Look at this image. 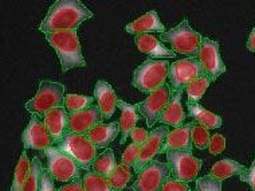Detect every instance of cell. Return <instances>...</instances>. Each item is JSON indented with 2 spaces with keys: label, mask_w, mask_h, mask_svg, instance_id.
<instances>
[{
  "label": "cell",
  "mask_w": 255,
  "mask_h": 191,
  "mask_svg": "<svg viewBox=\"0 0 255 191\" xmlns=\"http://www.w3.org/2000/svg\"><path fill=\"white\" fill-rule=\"evenodd\" d=\"M120 134V124L117 121L109 124H98L90 129L86 136L90 142L97 147V150H105Z\"/></svg>",
  "instance_id": "603a6c76"
},
{
  "label": "cell",
  "mask_w": 255,
  "mask_h": 191,
  "mask_svg": "<svg viewBox=\"0 0 255 191\" xmlns=\"http://www.w3.org/2000/svg\"><path fill=\"white\" fill-rule=\"evenodd\" d=\"M31 163H32V160H30V158L27 156L26 151H23L18 160V165L15 167V173H13L12 183H11L9 191L23 190V186H24V183L28 178V174H30Z\"/></svg>",
  "instance_id": "484cf974"
},
{
  "label": "cell",
  "mask_w": 255,
  "mask_h": 191,
  "mask_svg": "<svg viewBox=\"0 0 255 191\" xmlns=\"http://www.w3.org/2000/svg\"><path fill=\"white\" fill-rule=\"evenodd\" d=\"M211 84H212V80H210V78L204 76V74L199 77V78H196L195 81H192V82L185 88L187 94H188V101L187 102L200 101V98L204 96L206 90L208 89V86H210Z\"/></svg>",
  "instance_id": "f546056e"
},
{
  "label": "cell",
  "mask_w": 255,
  "mask_h": 191,
  "mask_svg": "<svg viewBox=\"0 0 255 191\" xmlns=\"http://www.w3.org/2000/svg\"><path fill=\"white\" fill-rule=\"evenodd\" d=\"M196 191H222V181L206 175L196 181Z\"/></svg>",
  "instance_id": "836d02e7"
},
{
  "label": "cell",
  "mask_w": 255,
  "mask_h": 191,
  "mask_svg": "<svg viewBox=\"0 0 255 191\" xmlns=\"http://www.w3.org/2000/svg\"><path fill=\"white\" fill-rule=\"evenodd\" d=\"M47 159V171L58 182H73L82 178V169L77 165L74 159L62 152L57 146H53L44 151Z\"/></svg>",
  "instance_id": "52a82bcc"
},
{
  "label": "cell",
  "mask_w": 255,
  "mask_h": 191,
  "mask_svg": "<svg viewBox=\"0 0 255 191\" xmlns=\"http://www.w3.org/2000/svg\"><path fill=\"white\" fill-rule=\"evenodd\" d=\"M82 185L85 191H115L113 187L110 186L109 179L93 171L85 174L82 178Z\"/></svg>",
  "instance_id": "f1b7e54d"
},
{
  "label": "cell",
  "mask_w": 255,
  "mask_h": 191,
  "mask_svg": "<svg viewBox=\"0 0 255 191\" xmlns=\"http://www.w3.org/2000/svg\"><path fill=\"white\" fill-rule=\"evenodd\" d=\"M181 96H183V90L172 92L171 101L164 109L161 116L158 117V123H163L164 125L173 127V128H179L181 125H184L183 123L185 121L187 115L181 105Z\"/></svg>",
  "instance_id": "44dd1931"
},
{
  "label": "cell",
  "mask_w": 255,
  "mask_h": 191,
  "mask_svg": "<svg viewBox=\"0 0 255 191\" xmlns=\"http://www.w3.org/2000/svg\"><path fill=\"white\" fill-rule=\"evenodd\" d=\"M69 115L65 107L55 108L44 115L43 123L53 138L54 146H58L69 134Z\"/></svg>",
  "instance_id": "2e32d148"
},
{
  "label": "cell",
  "mask_w": 255,
  "mask_h": 191,
  "mask_svg": "<svg viewBox=\"0 0 255 191\" xmlns=\"http://www.w3.org/2000/svg\"><path fill=\"white\" fill-rule=\"evenodd\" d=\"M198 61L202 66L203 74L212 82L226 73V65L219 51V43L210 38H203L198 53Z\"/></svg>",
  "instance_id": "30bf717a"
},
{
  "label": "cell",
  "mask_w": 255,
  "mask_h": 191,
  "mask_svg": "<svg viewBox=\"0 0 255 191\" xmlns=\"http://www.w3.org/2000/svg\"><path fill=\"white\" fill-rule=\"evenodd\" d=\"M44 36L47 43L57 53L63 73L75 67H86V61L81 49V42L75 30L54 32Z\"/></svg>",
  "instance_id": "7a4b0ae2"
},
{
  "label": "cell",
  "mask_w": 255,
  "mask_h": 191,
  "mask_svg": "<svg viewBox=\"0 0 255 191\" xmlns=\"http://www.w3.org/2000/svg\"><path fill=\"white\" fill-rule=\"evenodd\" d=\"M195 121L187 123L181 125L179 128H175L169 132L167 136V140L164 143L163 154H165L169 150H177V151L192 152L194 150V143H192V128H194Z\"/></svg>",
  "instance_id": "d6986e66"
},
{
  "label": "cell",
  "mask_w": 255,
  "mask_h": 191,
  "mask_svg": "<svg viewBox=\"0 0 255 191\" xmlns=\"http://www.w3.org/2000/svg\"><path fill=\"white\" fill-rule=\"evenodd\" d=\"M169 132L171 131H169L168 125L154 128L152 132H149V138L141 146L138 158H137L136 163L133 166V171L134 173L138 174L148 163L154 160V156L163 154L164 143L167 140V136L169 135Z\"/></svg>",
  "instance_id": "4fadbf2b"
},
{
  "label": "cell",
  "mask_w": 255,
  "mask_h": 191,
  "mask_svg": "<svg viewBox=\"0 0 255 191\" xmlns=\"http://www.w3.org/2000/svg\"><path fill=\"white\" fill-rule=\"evenodd\" d=\"M172 177L181 182L189 183L196 179L202 169L203 162L192 155V152L169 150L165 152Z\"/></svg>",
  "instance_id": "ba28073f"
},
{
  "label": "cell",
  "mask_w": 255,
  "mask_h": 191,
  "mask_svg": "<svg viewBox=\"0 0 255 191\" xmlns=\"http://www.w3.org/2000/svg\"><path fill=\"white\" fill-rule=\"evenodd\" d=\"M104 116L98 105H92L84 111L69 115V132L78 135H86L96 125L102 124Z\"/></svg>",
  "instance_id": "9a60e30c"
},
{
  "label": "cell",
  "mask_w": 255,
  "mask_h": 191,
  "mask_svg": "<svg viewBox=\"0 0 255 191\" xmlns=\"http://www.w3.org/2000/svg\"><path fill=\"white\" fill-rule=\"evenodd\" d=\"M134 45L137 49L140 50V53L149 55L152 59H160V58H175L176 53L168 49L167 46L161 43V40H158L156 36L150 34H144V35L134 36Z\"/></svg>",
  "instance_id": "ffe728a7"
},
{
  "label": "cell",
  "mask_w": 255,
  "mask_h": 191,
  "mask_svg": "<svg viewBox=\"0 0 255 191\" xmlns=\"http://www.w3.org/2000/svg\"><path fill=\"white\" fill-rule=\"evenodd\" d=\"M65 85L57 81L42 80L34 97L26 102V111L36 117H44L47 112L65 107Z\"/></svg>",
  "instance_id": "3957f363"
},
{
  "label": "cell",
  "mask_w": 255,
  "mask_h": 191,
  "mask_svg": "<svg viewBox=\"0 0 255 191\" xmlns=\"http://www.w3.org/2000/svg\"><path fill=\"white\" fill-rule=\"evenodd\" d=\"M226 148V138L223 135L215 134L211 136L210 144H208V151L211 155H219L225 151Z\"/></svg>",
  "instance_id": "d590c367"
},
{
  "label": "cell",
  "mask_w": 255,
  "mask_h": 191,
  "mask_svg": "<svg viewBox=\"0 0 255 191\" xmlns=\"http://www.w3.org/2000/svg\"><path fill=\"white\" fill-rule=\"evenodd\" d=\"M202 39L203 36L189 26L187 18L180 24H177L164 34H160V40L171 46L172 51L187 55L188 58L198 57Z\"/></svg>",
  "instance_id": "5b68a950"
},
{
  "label": "cell",
  "mask_w": 255,
  "mask_h": 191,
  "mask_svg": "<svg viewBox=\"0 0 255 191\" xmlns=\"http://www.w3.org/2000/svg\"><path fill=\"white\" fill-rule=\"evenodd\" d=\"M124 30L128 34H132V35H144V34H149V32H160L164 34L167 31L165 26H164L160 18H158V13L152 9L149 12L144 13L142 16L137 18L136 20L128 23L127 26L124 27Z\"/></svg>",
  "instance_id": "e0dca14e"
},
{
  "label": "cell",
  "mask_w": 255,
  "mask_h": 191,
  "mask_svg": "<svg viewBox=\"0 0 255 191\" xmlns=\"http://www.w3.org/2000/svg\"><path fill=\"white\" fill-rule=\"evenodd\" d=\"M43 170L42 162L38 158H34L32 163H31L28 178H27L22 191H40V178H42Z\"/></svg>",
  "instance_id": "1f68e13d"
},
{
  "label": "cell",
  "mask_w": 255,
  "mask_h": 191,
  "mask_svg": "<svg viewBox=\"0 0 255 191\" xmlns=\"http://www.w3.org/2000/svg\"><path fill=\"white\" fill-rule=\"evenodd\" d=\"M239 179H241V182H246L251 187V190L255 191V158L250 169H247L246 173L239 175Z\"/></svg>",
  "instance_id": "ab89813d"
},
{
  "label": "cell",
  "mask_w": 255,
  "mask_h": 191,
  "mask_svg": "<svg viewBox=\"0 0 255 191\" xmlns=\"http://www.w3.org/2000/svg\"><path fill=\"white\" fill-rule=\"evenodd\" d=\"M40 191H58L54 185V178L50 175L47 170H43L40 178Z\"/></svg>",
  "instance_id": "f35d334b"
},
{
  "label": "cell",
  "mask_w": 255,
  "mask_h": 191,
  "mask_svg": "<svg viewBox=\"0 0 255 191\" xmlns=\"http://www.w3.org/2000/svg\"><path fill=\"white\" fill-rule=\"evenodd\" d=\"M169 62L148 58L133 71L132 85L142 93L149 94L165 85L169 73Z\"/></svg>",
  "instance_id": "277c9868"
},
{
  "label": "cell",
  "mask_w": 255,
  "mask_h": 191,
  "mask_svg": "<svg viewBox=\"0 0 255 191\" xmlns=\"http://www.w3.org/2000/svg\"><path fill=\"white\" fill-rule=\"evenodd\" d=\"M96 98L92 96H82V94H66L65 96V108L69 113L84 111L86 108L94 105Z\"/></svg>",
  "instance_id": "4dcf8cb0"
},
{
  "label": "cell",
  "mask_w": 255,
  "mask_h": 191,
  "mask_svg": "<svg viewBox=\"0 0 255 191\" xmlns=\"http://www.w3.org/2000/svg\"><path fill=\"white\" fill-rule=\"evenodd\" d=\"M160 191H192L189 189L188 183L181 182V181H177L173 177L168 179L167 182L164 183V186L161 187Z\"/></svg>",
  "instance_id": "8d00e7d4"
},
{
  "label": "cell",
  "mask_w": 255,
  "mask_h": 191,
  "mask_svg": "<svg viewBox=\"0 0 255 191\" xmlns=\"http://www.w3.org/2000/svg\"><path fill=\"white\" fill-rule=\"evenodd\" d=\"M58 191H85L84 185H82V178L75 179L73 182H69L59 189Z\"/></svg>",
  "instance_id": "60d3db41"
},
{
  "label": "cell",
  "mask_w": 255,
  "mask_h": 191,
  "mask_svg": "<svg viewBox=\"0 0 255 191\" xmlns=\"http://www.w3.org/2000/svg\"><path fill=\"white\" fill-rule=\"evenodd\" d=\"M22 142L26 150H36V151H46L47 148L54 146L49 129L46 128L43 121H40L39 117L36 116L31 117L30 123L23 131Z\"/></svg>",
  "instance_id": "5bb4252c"
},
{
  "label": "cell",
  "mask_w": 255,
  "mask_h": 191,
  "mask_svg": "<svg viewBox=\"0 0 255 191\" xmlns=\"http://www.w3.org/2000/svg\"><path fill=\"white\" fill-rule=\"evenodd\" d=\"M247 169L243 165H241L239 162L230 158H225V159L216 162L215 165L212 166L210 170V174L214 178L219 179V181H226V179L231 178V177H239L243 173H246Z\"/></svg>",
  "instance_id": "cb8c5ba5"
},
{
  "label": "cell",
  "mask_w": 255,
  "mask_h": 191,
  "mask_svg": "<svg viewBox=\"0 0 255 191\" xmlns=\"http://www.w3.org/2000/svg\"><path fill=\"white\" fill-rule=\"evenodd\" d=\"M117 108L121 111V117H120V134H121V139H120V144H125L127 139L130 136V132L136 128L137 121L140 120V112L137 109V105H132L128 102L119 100L117 102Z\"/></svg>",
  "instance_id": "7402d4cb"
},
{
  "label": "cell",
  "mask_w": 255,
  "mask_h": 191,
  "mask_svg": "<svg viewBox=\"0 0 255 191\" xmlns=\"http://www.w3.org/2000/svg\"><path fill=\"white\" fill-rule=\"evenodd\" d=\"M133 167H129V166H125V165H117L116 166V169L113 173L110 174L109 179V183L110 186L113 187V190L115 191H123L127 185L133 178Z\"/></svg>",
  "instance_id": "83f0119b"
},
{
  "label": "cell",
  "mask_w": 255,
  "mask_h": 191,
  "mask_svg": "<svg viewBox=\"0 0 255 191\" xmlns=\"http://www.w3.org/2000/svg\"><path fill=\"white\" fill-rule=\"evenodd\" d=\"M116 158L113 150H105V151L100 154L97 156V159L94 160V163L92 166L93 173L98 174V175H102L105 178H109L110 174L113 173L116 169Z\"/></svg>",
  "instance_id": "4316f807"
},
{
  "label": "cell",
  "mask_w": 255,
  "mask_h": 191,
  "mask_svg": "<svg viewBox=\"0 0 255 191\" xmlns=\"http://www.w3.org/2000/svg\"><path fill=\"white\" fill-rule=\"evenodd\" d=\"M57 147L71 159H74L82 170L92 169L94 160L98 156L97 147L89 140L86 135L69 132Z\"/></svg>",
  "instance_id": "8992f818"
},
{
  "label": "cell",
  "mask_w": 255,
  "mask_h": 191,
  "mask_svg": "<svg viewBox=\"0 0 255 191\" xmlns=\"http://www.w3.org/2000/svg\"><path fill=\"white\" fill-rule=\"evenodd\" d=\"M140 148L141 146L138 144H129L127 147V150L124 151L123 156H121V165L129 166V167H133L134 163H136L137 158H138V154H140Z\"/></svg>",
  "instance_id": "e575fe53"
},
{
  "label": "cell",
  "mask_w": 255,
  "mask_h": 191,
  "mask_svg": "<svg viewBox=\"0 0 255 191\" xmlns=\"http://www.w3.org/2000/svg\"><path fill=\"white\" fill-rule=\"evenodd\" d=\"M94 98L97 101V105L102 116H104V119L113 117L120 98L117 97L116 90L112 88L109 82L104 80L97 81V84L94 86Z\"/></svg>",
  "instance_id": "ac0fdd59"
},
{
  "label": "cell",
  "mask_w": 255,
  "mask_h": 191,
  "mask_svg": "<svg viewBox=\"0 0 255 191\" xmlns=\"http://www.w3.org/2000/svg\"><path fill=\"white\" fill-rule=\"evenodd\" d=\"M247 49L255 53V27L253 28V31L249 35V39H247Z\"/></svg>",
  "instance_id": "b9f144b4"
},
{
  "label": "cell",
  "mask_w": 255,
  "mask_h": 191,
  "mask_svg": "<svg viewBox=\"0 0 255 191\" xmlns=\"http://www.w3.org/2000/svg\"><path fill=\"white\" fill-rule=\"evenodd\" d=\"M172 98V89L169 85H163L161 88L154 90L148 94V97L144 101L136 104L137 109L140 115L145 119L146 124L149 128L154 127V124L158 121V117L161 116L164 109L167 108Z\"/></svg>",
  "instance_id": "7c38bea8"
},
{
  "label": "cell",
  "mask_w": 255,
  "mask_h": 191,
  "mask_svg": "<svg viewBox=\"0 0 255 191\" xmlns=\"http://www.w3.org/2000/svg\"><path fill=\"white\" fill-rule=\"evenodd\" d=\"M203 76V70L198 58H184L177 59L169 66V84L172 92L184 90L192 81Z\"/></svg>",
  "instance_id": "8fae6325"
},
{
  "label": "cell",
  "mask_w": 255,
  "mask_h": 191,
  "mask_svg": "<svg viewBox=\"0 0 255 191\" xmlns=\"http://www.w3.org/2000/svg\"><path fill=\"white\" fill-rule=\"evenodd\" d=\"M188 112L191 117H194L198 124L206 127L207 129L220 128L223 124V120L219 115H215L212 112L207 111L199 102H187Z\"/></svg>",
  "instance_id": "d4e9b609"
},
{
  "label": "cell",
  "mask_w": 255,
  "mask_h": 191,
  "mask_svg": "<svg viewBox=\"0 0 255 191\" xmlns=\"http://www.w3.org/2000/svg\"><path fill=\"white\" fill-rule=\"evenodd\" d=\"M171 177V167L168 163L152 160L137 174V179L130 189L133 191H160Z\"/></svg>",
  "instance_id": "9c48e42d"
},
{
  "label": "cell",
  "mask_w": 255,
  "mask_h": 191,
  "mask_svg": "<svg viewBox=\"0 0 255 191\" xmlns=\"http://www.w3.org/2000/svg\"><path fill=\"white\" fill-rule=\"evenodd\" d=\"M94 13L79 0H57L40 22L38 30L44 35L59 31L77 30L85 20L92 19Z\"/></svg>",
  "instance_id": "6da1fadb"
},
{
  "label": "cell",
  "mask_w": 255,
  "mask_h": 191,
  "mask_svg": "<svg viewBox=\"0 0 255 191\" xmlns=\"http://www.w3.org/2000/svg\"><path fill=\"white\" fill-rule=\"evenodd\" d=\"M149 138V134L145 128H141V127H136L130 132V139H132V143L134 144H138V146H142L144 143L148 140Z\"/></svg>",
  "instance_id": "74e56055"
},
{
  "label": "cell",
  "mask_w": 255,
  "mask_h": 191,
  "mask_svg": "<svg viewBox=\"0 0 255 191\" xmlns=\"http://www.w3.org/2000/svg\"><path fill=\"white\" fill-rule=\"evenodd\" d=\"M191 136H192V143L194 146L198 148V150H206L208 148V144H210V140H211V135H210V129H207L206 127L198 124L195 121L194 128H192V132H191Z\"/></svg>",
  "instance_id": "d6a6232c"
}]
</instances>
